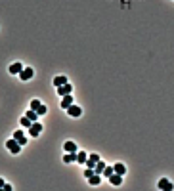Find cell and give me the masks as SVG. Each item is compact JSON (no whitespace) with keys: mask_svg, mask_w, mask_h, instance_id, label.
I'll return each instance as SVG.
<instances>
[{"mask_svg":"<svg viewBox=\"0 0 174 191\" xmlns=\"http://www.w3.org/2000/svg\"><path fill=\"white\" fill-rule=\"evenodd\" d=\"M6 147H8L10 151H12L14 155H17V153L21 151V145H19V141H17L15 138H12V140H8V141H6Z\"/></svg>","mask_w":174,"mask_h":191,"instance_id":"obj_1","label":"cell"},{"mask_svg":"<svg viewBox=\"0 0 174 191\" xmlns=\"http://www.w3.org/2000/svg\"><path fill=\"white\" fill-rule=\"evenodd\" d=\"M40 132H42V122H33V124L29 126V134L33 138H37Z\"/></svg>","mask_w":174,"mask_h":191,"instance_id":"obj_2","label":"cell"},{"mask_svg":"<svg viewBox=\"0 0 174 191\" xmlns=\"http://www.w3.org/2000/svg\"><path fill=\"white\" fill-rule=\"evenodd\" d=\"M98 161H100V155H98V153H92L90 157H88V159H86V166H88V168H96V163Z\"/></svg>","mask_w":174,"mask_h":191,"instance_id":"obj_3","label":"cell"},{"mask_svg":"<svg viewBox=\"0 0 174 191\" xmlns=\"http://www.w3.org/2000/svg\"><path fill=\"white\" fill-rule=\"evenodd\" d=\"M33 73H35V71H33L31 67H27V69L23 67V71L19 73V78H21V80H31V78H33Z\"/></svg>","mask_w":174,"mask_h":191,"instance_id":"obj_4","label":"cell"},{"mask_svg":"<svg viewBox=\"0 0 174 191\" xmlns=\"http://www.w3.org/2000/svg\"><path fill=\"white\" fill-rule=\"evenodd\" d=\"M73 92V86L67 82V84H63V86H58V94L63 98V96H67V94H71Z\"/></svg>","mask_w":174,"mask_h":191,"instance_id":"obj_5","label":"cell"},{"mask_svg":"<svg viewBox=\"0 0 174 191\" xmlns=\"http://www.w3.org/2000/svg\"><path fill=\"white\" fill-rule=\"evenodd\" d=\"M67 113H69V117H80L82 115V109L77 107V105H71V107H67Z\"/></svg>","mask_w":174,"mask_h":191,"instance_id":"obj_6","label":"cell"},{"mask_svg":"<svg viewBox=\"0 0 174 191\" xmlns=\"http://www.w3.org/2000/svg\"><path fill=\"white\" fill-rule=\"evenodd\" d=\"M174 185L168 182V180L167 178H163V180H159V189H163V191H170Z\"/></svg>","mask_w":174,"mask_h":191,"instance_id":"obj_7","label":"cell"},{"mask_svg":"<svg viewBox=\"0 0 174 191\" xmlns=\"http://www.w3.org/2000/svg\"><path fill=\"white\" fill-rule=\"evenodd\" d=\"M21 71H23V65H21L19 61H15V63L10 65V73H12V75H19Z\"/></svg>","mask_w":174,"mask_h":191,"instance_id":"obj_8","label":"cell"},{"mask_svg":"<svg viewBox=\"0 0 174 191\" xmlns=\"http://www.w3.org/2000/svg\"><path fill=\"white\" fill-rule=\"evenodd\" d=\"M109 182H111L113 185H121V184H123V176L117 174V172H113V174L109 176Z\"/></svg>","mask_w":174,"mask_h":191,"instance_id":"obj_9","label":"cell"},{"mask_svg":"<svg viewBox=\"0 0 174 191\" xmlns=\"http://www.w3.org/2000/svg\"><path fill=\"white\" fill-rule=\"evenodd\" d=\"M71 105H73V96H71V94L63 96V99H61V107L67 109V107H71Z\"/></svg>","mask_w":174,"mask_h":191,"instance_id":"obj_10","label":"cell"},{"mask_svg":"<svg viewBox=\"0 0 174 191\" xmlns=\"http://www.w3.org/2000/svg\"><path fill=\"white\" fill-rule=\"evenodd\" d=\"M14 138L19 141V145H25L27 143V138H25V134L21 132V130H17V132H14Z\"/></svg>","mask_w":174,"mask_h":191,"instance_id":"obj_11","label":"cell"},{"mask_svg":"<svg viewBox=\"0 0 174 191\" xmlns=\"http://www.w3.org/2000/svg\"><path fill=\"white\" fill-rule=\"evenodd\" d=\"M63 149L67 151V153H75V151H77V143H75V141H65L63 143Z\"/></svg>","mask_w":174,"mask_h":191,"instance_id":"obj_12","label":"cell"},{"mask_svg":"<svg viewBox=\"0 0 174 191\" xmlns=\"http://www.w3.org/2000/svg\"><path fill=\"white\" fill-rule=\"evenodd\" d=\"M86 159H88V153H84V151H77V163L79 164H84Z\"/></svg>","mask_w":174,"mask_h":191,"instance_id":"obj_13","label":"cell"},{"mask_svg":"<svg viewBox=\"0 0 174 191\" xmlns=\"http://www.w3.org/2000/svg\"><path fill=\"white\" fill-rule=\"evenodd\" d=\"M88 182H90L92 185H100V182H102V174H92V176L88 178Z\"/></svg>","mask_w":174,"mask_h":191,"instance_id":"obj_14","label":"cell"},{"mask_svg":"<svg viewBox=\"0 0 174 191\" xmlns=\"http://www.w3.org/2000/svg\"><path fill=\"white\" fill-rule=\"evenodd\" d=\"M63 163H77V151H75V153H67L63 157Z\"/></svg>","mask_w":174,"mask_h":191,"instance_id":"obj_15","label":"cell"},{"mask_svg":"<svg viewBox=\"0 0 174 191\" xmlns=\"http://www.w3.org/2000/svg\"><path fill=\"white\" fill-rule=\"evenodd\" d=\"M63 84H67V76H56L54 78V86H63Z\"/></svg>","mask_w":174,"mask_h":191,"instance_id":"obj_16","label":"cell"},{"mask_svg":"<svg viewBox=\"0 0 174 191\" xmlns=\"http://www.w3.org/2000/svg\"><path fill=\"white\" fill-rule=\"evenodd\" d=\"M113 170H115V172H117V174H121V176H123V174H124V172H126V166H124V164H123V163H117V164H115V166H113Z\"/></svg>","mask_w":174,"mask_h":191,"instance_id":"obj_17","label":"cell"},{"mask_svg":"<svg viewBox=\"0 0 174 191\" xmlns=\"http://www.w3.org/2000/svg\"><path fill=\"white\" fill-rule=\"evenodd\" d=\"M25 117H29V119H31L33 122H35V120H37V119H38L40 115L37 113V111H35V109H29V111H27V115H25Z\"/></svg>","mask_w":174,"mask_h":191,"instance_id":"obj_18","label":"cell"},{"mask_svg":"<svg viewBox=\"0 0 174 191\" xmlns=\"http://www.w3.org/2000/svg\"><path fill=\"white\" fill-rule=\"evenodd\" d=\"M103 168H105V163L98 161V163H96V168H94V172H96V174H103Z\"/></svg>","mask_w":174,"mask_h":191,"instance_id":"obj_19","label":"cell"},{"mask_svg":"<svg viewBox=\"0 0 174 191\" xmlns=\"http://www.w3.org/2000/svg\"><path fill=\"white\" fill-rule=\"evenodd\" d=\"M19 124H21V126H25V128H29V126L33 124V120H31L29 117H21V120H19Z\"/></svg>","mask_w":174,"mask_h":191,"instance_id":"obj_20","label":"cell"},{"mask_svg":"<svg viewBox=\"0 0 174 191\" xmlns=\"http://www.w3.org/2000/svg\"><path fill=\"white\" fill-rule=\"evenodd\" d=\"M113 172H115V170H113V166H105V168H103V174H102V176H105V178H109V176H111Z\"/></svg>","mask_w":174,"mask_h":191,"instance_id":"obj_21","label":"cell"},{"mask_svg":"<svg viewBox=\"0 0 174 191\" xmlns=\"http://www.w3.org/2000/svg\"><path fill=\"white\" fill-rule=\"evenodd\" d=\"M40 105H42V103L38 102V99H33V102H31V109H35V111H38Z\"/></svg>","mask_w":174,"mask_h":191,"instance_id":"obj_22","label":"cell"},{"mask_svg":"<svg viewBox=\"0 0 174 191\" xmlns=\"http://www.w3.org/2000/svg\"><path fill=\"white\" fill-rule=\"evenodd\" d=\"M92 174H96V172H94V168H88V166H86V170H84V178L88 180V178H90Z\"/></svg>","mask_w":174,"mask_h":191,"instance_id":"obj_23","label":"cell"},{"mask_svg":"<svg viewBox=\"0 0 174 191\" xmlns=\"http://www.w3.org/2000/svg\"><path fill=\"white\" fill-rule=\"evenodd\" d=\"M4 187V180H0V189H2Z\"/></svg>","mask_w":174,"mask_h":191,"instance_id":"obj_24","label":"cell"}]
</instances>
